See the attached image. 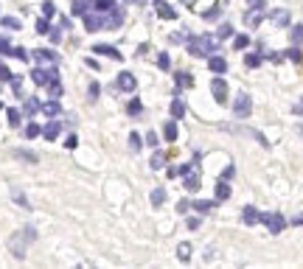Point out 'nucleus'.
<instances>
[{
  "mask_svg": "<svg viewBox=\"0 0 303 269\" xmlns=\"http://www.w3.org/2000/svg\"><path fill=\"white\" fill-rule=\"evenodd\" d=\"M36 239V230L34 227H23L17 230V233H12V239H9V252H12L14 258H20L23 261L25 252H28V244Z\"/></svg>",
  "mask_w": 303,
  "mask_h": 269,
  "instance_id": "1",
  "label": "nucleus"
},
{
  "mask_svg": "<svg viewBox=\"0 0 303 269\" xmlns=\"http://www.w3.org/2000/svg\"><path fill=\"white\" fill-rule=\"evenodd\" d=\"M216 51H219L216 36L200 34V36H191V40H188V54L191 56H213Z\"/></svg>",
  "mask_w": 303,
  "mask_h": 269,
  "instance_id": "2",
  "label": "nucleus"
},
{
  "mask_svg": "<svg viewBox=\"0 0 303 269\" xmlns=\"http://www.w3.org/2000/svg\"><path fill=\"white\" fill-rule=\"evenodd\" d=\"M250 112H253V98L247 93H239L236 101H233V115L236 118H250Z\"/></svg>",
  "mask_w": 303,
  "mask_h": 269,
  "instance_id": "3",
  "label": "nucleus"
},
{
  "mask_svg": "<svg viewBox=\"0 0 303 269\" xmlns=\"http://www.w3.org/2000/svg\"><path fill=\"white\" fill-rule=\"evenodd\" d=\"M258 221H264L273 236H278L281 230H284V216L281 213H258Z\"/></svg>",
  "mask_w": 303,
  "mask_h": 269,
  "instance_id": "4",
  "label": "nucleus"
},
{
  "mask_svg": "<svg viewBox=\"0 0 303 269\" xmlns=\"http://www.w3.org/2000/svg\"><path fill=\"white\" fill-rule=\"evenodd\" d=\"M116 87L121 90V93H135V90H138V79H135L129 70H121L118 79H116Z\"/></svg>",
  "mask_w": 303,
  "mask_h": 269,
  "instance_id": "5",
  "label": "nucleus"
},
{
  "mask_svg": "<svg viewBox=\"0 0 303 269\" xmlns=\"http://www.w3.org/2000/svg\"><path fill=\"white\" fill-rule=\"evenodd\" d=\"M104 17V28L107 31H116V28H121L124 25V12L121 9H109L107 14H101Z\"/></svg>",
  "mask_w": 303,
  "mask_h": 269,
  "instance_id": "6",
  "label": "nucleus"
},
{
  "mask_svg": "<svg viewBox=\"0 0 303 269\" xmlns=\"http://www.w3.org/2000/svg\"><path fill=\"white\" fill-rule=\"evenodd\" d=\"M211 93H213V98H216V104H224L228 101V82H224L222 76H216L211 82Z\"/></svg>",
  "mask_w": 303,
  "mask_h": 269,
  "instance_id": "7",
  "label": "nucleus"
},
{
  "mask_svg": "<svg viewBox=\"0 0 303 269\" xmlns=\"http://www.w3.org/2000/svg\"><path fill=\"white\" fill-rule=\"evenodd\" d=\"M31 56H34L36 62H48V65H56V62H59V54L51 51V48H36Z\"/></svg>",
  "mask_w": 303,
  "mask_h": 269,
  "instance_id": "8",
  "label": "nucleus"
},
{
  "mask_svg": "<svg viewBox=\"0 0 303 269\" xmlns=\"http://www.w3.org/2000/svg\"><path fill=\"white\" fill-rule=\"evenodd\" d=\"M85 28L90 31V34L101 31V28H104V17H101V14H90V12H87V14H85Z\"/></svg>",
  "mask_w": 303,
  "mask_h": 269,
  "instance_id": "9",
  "label": "nucleus"
},
{
  "mask_svg": "<svg viewBox=\"0 0 303 269\" xmlns=\"http://www.w3.org/2000/svg\"><path fill=\"white\" fill-rule=\"evenodd\" d=\"M93 54H98V56H109V59H118V62H121V51L112 48V45H101V42H98V45H93Z\"/></svg>",
  "mask_w": 303,
  "mask_h": 269,
  "instance_id": "10",
  "label": "nucleus"
},
{
  "mask_svg": "<svg viewBox=\"0 0 303 269\" xmlns=\"http://www.w3.org/2000/svg\"><path fill=\"white\" fill-rule=\"evenodd\" d=\"M208 67H211V73H213V76H222V73L228 70V62H224L222 56H216V54H213V56H208Z\"/></svg>",
  "mask_w": 303,
  "mask_h": 269,
  "instance_id": "11",
  "label": "nucleus"
},
{
  "mask_svg": "<svg viewBox=\"0 0 303 269\" xmlns=\"http://www.w3.org/2000/svg\"><path fill=\"white\" fill-rule=\"evenodd\" d=\"M270 20H273L278 28H286L292 17H289V12H286V9H275V12H270Z\"/></svg>",
  "mask_w": 303,
  "mask_h": 269,
  "instance_id": "12",
  "label": "nucleus"
},
{
  "mask_svg": "<svg viewBox=\"0 0 303 269\" xmlns=\"http://www.w3.org/2000/svg\"><path fill=\"white\" fill-rule=\"evenodd\" d=\"M90 6H93V0H70V9L76 17H85V14L90 12Z\"/></svg>",
  "mask_w": 303,
  "mask_h": 269,
  "instance_id": "13",
  "label": "nucleus"
},
{
  "mask_svg": "<svg viewBox=\"0 0 303 269\" xmlns=\"http://www.w3.org/2000/svg\"><path fill=\"white\" fill-rule=\"evenodd\" d=\"M200 185H202L200 171H188V174H185V188H188L191 194H197V191H200Z\"/></svg>",
  "mask_w": 303,
  "mask_h": 269,
  "instance_id": "14",
  "label": "nucleus"
},
{
  "mask_svg": "<svg viewBox=\"0 0 303 269\" xmlns=\"http://www.w3.org/2000/svg\"><path fill=\"white\" fill-rule=\"evenodd\" d=\"M213 199H216V202H224V199H231V185H228L224 179H219V182H216V191H213Z\"/></svg>",
  "mask_w": 303,
  "mask_h": 269,
  "instance_id": "15",
  "label": "nucleus"
},
{
  "mask_svg": "<svg viewBox=\"0 0 303 269\" xmlns=\"http://www.w3.org/2000/svg\"><path fill=\"white\" fill-rule=\"evenodd\" d=\"M59 132H62V124L51 121V124L43 129V138H45V140H56V138H59Z\"/></svg>",
  "mask_w": 303,
  "mask_h": 269,
  "instance_id": "16",
  "label": "nucleus"
},
{
  "mask_svg": "<svg viewBox=\"0 0 303 269\" xmlns=\"http://www.w3.org/2000/svg\"><path fill=\"white\" fill-rule=\"evenodd\" d=\"M31 79H34V84H40V87H45V84L51 82L48 70H43V67H34V70H31Z\"/></svg>",
  "mask_w": 303,
  "mask_h": 269,
  "instance_id": "17",
  "label": "nucleus"
},
{
  "mask_svg": "<svg viewBox=\"0 0 303 269\" xmlns=\"http://www.w3.org/2000/svg\"><path fill=\"white\" fill-rule=\"evenodd\" d=\"M40 109H43L40 98H34V96H31V98H25V104H23V112H25V115H36Z\"/></svg>",
  "mask_w": 303,
  "mask_h": 269,
  "instance_id": "18",
  "label": "nucleus"
},
{
  "mask_svg": "<svg viewBox=\"0 0 303 269\" xmlns=\"http://www.w3.org/2000/svg\"><path fill=\"white\" fill-rule=\"evenodd\" d=\"M177 135H180L177 124H174V121H166V126H163V138L169 140V143H174V140H177Z\"/></svg>",
  "mask_w": 303,
  "mask_h": 269,
  "instance_id": "19",
  "label": "nucleus"
},
{
  "mask_svg": "<svg viewBox=\"0 0 303 269\" xmlns=\"http://www.w3.org/2000/svg\"><path fill=\"white\" fill-rule=\"evenodd\" d=\"M224 6H228V0H219L216 6H211L208 12H202V20H216L219 14H222V9H224Z\"/></svg>",
  "mask_w": 303,
  "mask_h": 269,
  "instance_id": "20",
  "label": "nucleus"
},
{
  "mask_svg": "<svg viewBox=\"0 0 303 269\" xmlns=\"http://www.w3.org/2000/svg\"><path fill=\"white\" fill-rule=\"evenodd\" d=\"M40 112H45L48 118H56V115L62 112V107H59V101H56V98H51L48 104H43V109H40Z\"/></svg>",
  "mask_w": 303,
  "mask_h": 269,
  "instance_id": "21",
  "label": "nucleus"
},
{
  "mask_svg": "<svg viewBox=\"0 0 303 269\" xmlns=\"http://www.w3.org/2000/svg\"><path fill=\"white\" fill-rule=\"evenodd\" d=\"M242 219H244V224H258V210H255L253 205H247V208L242 210Z\"/></svg>",
  "mask_w": 303,
  "mask_h": 269,
  "instance_id": "22",
  "label": "nucleus"
},
{
  "mask_svg": "<svg viewBox=\"0 0 303 269\" xmlns=\"http://www.w3.org/2000/svg\"><path fill=\"white\" fill-rule=\"evenodd\" d=\"M182 115H185V101L180 96H174V101H171V118H182Z\"/></svg>",
  "mask_w": 303,
  "mask_h": 269,
  "instance_id": "23",
  "label": "nucleus"
},
{
  "mask_svg": "<svg viewBox=\"0 0 303 269\" xmlns=\"http://www.w3.org/2000/svg\"><path fill=\"white\" fill-rule=\"evenodd\" d=\"M93 9L98 14H107L109 9H116V0H93Z\"/></svg>",
  "mask_w": 303,
  "mask_h": 269,
  "instance_id": "24",
  "label": "nucleus"
},
{
  "mask_svg": "<svg viewBox=\"0 0 303 269\" xmlns=\"http://www.w3.org/2000/svg\"><path fill=\"white\" fill-rule=\"evenodd\" d=\"M45 87H48L51 98H62V93H65V90H62V82H59V79H51V82L45 84Z\"/></svg>",
  "mask_w": 303,
  "mask_h": 269,
  "instance_id": "25",
  "label": "nucleus"
},
{
  "mask_svg": "<svg viewBox=\"0 0 303 269\" xmlns=\"http://www.w3.org/2000/svg\"><path fill=\"white\" fill-rule=\"evenodd\" d=\"M140 112H143V104H140V98H132V101L127 104V115H129V118H138Z\"/></svg>",
  "mask_w": 303,
  "mask_h": 269,
  "instance_id": "26",
  "label": "nucleus"
},
{
  "mask_svg": "<svg viewBox=\"0 0 303 269\" xmlns=\"http://www.w3.org/2000/svg\"><path fill=\"white\" fill-rule=\"evenodd\" d=\"M158 14H160L163 20H177V12L169 6V3H158Z\"/></svg>",
  "mask_w": 303,
  "mask_h": 269,
  "instance_id": "27",
  "label": "nucleus"
},
{
  "mask_svg": "<svg viewBox=\"0 0 303 269\" xmlns=\"http://www.w3.org/2000/svg\"><path fill=\"white\" fill-rule=\"evenodd\" d=\"M163 202H166V191L163 188H155L152 191V208H163Z\"/></svg>",
  "mask_w": 303,
  "mask_h": 269,
  "instance_id": "28",
  "label": "nucleus"
},
{
  "mask_svg": "<svg viewBox=\"0 0 303 269\" xmlns=\"http://www.w3.org/2000/svg\"><path fill=\"white\" fill-rule=\"evenodd\" d=\"M177 87H194V76L191 73H177Z\"/></svg>",
  "mask_w": 303,
  "mask_h": 269,
  "instance_id": "29",
  "label": "nucleus"
},
{
  "mask_svg": "<svg viewBox=\"0 0 303 269\" xmlns=\"http://www.w3.org/2000/svg\"><path fill=\"white\" fill-rule=\"evenodd\" d=\"M129 149H132L135 155H138V151L143 149V140H140V135H138V132H129Z\"/></svg>",
  "mask_w": 303,
  "mask_h": 269,
  "instance_id": "30",
  "label": "nucleus"
},
{
  "mask_svg": "<svg viewBox=\"0 0 303 269\" xmlns=\"http://www.w3.org/2000/svg\"><path fill=\"white\" fill-rule=\"evenodd\" d=\"M149 166L155 168V171H158V168H163L166 166V155H163V151H155V155H152V160H149Z\"/></svg>",
  "mask_w": 303,
  "mask_h": 269,
  "instance_id": "31",
  "label": "nucleus"
},
{
  "mask_svg": "<svg viewBox=\"0 0 303 269\" xmlns=\"http://www.w3.org/2000/svg\"><path fill=\"white\" fill-rule=\"evenodd\" d=\"M177 258H180V261H191V244H188V241H182V244L177 247Z\"/></svg>",
  "mask_w": 303,
  "mask_h": 269,
  "instance_id": "32",
  "label": "nucleus"
},
{
  "mask_svg": "<svg viewBox=\"0 0 303 269\" xmlns=\"http://www.w3.org/2000/svg\"><path fill=\"white\" fill-rule=\"evenodd\" d=\"M247 45H250V36L247 34H236V36H233V48H236V51H244Z\"/></svg>",
  "mask_w": 303,
  "mask_h": 269,
  "instance_id": "33",
  "label": "nucleus"
},
{
  "mask_svg": "<svg viewBox=\"0 0 303 269\" xmlns=\"http://www.w3.org/2000/svg\"><path fill=\"white\" fill-rule=\"evenodd\" d=\"M14 157H17V160H25V163H36V155L34 151H25V149H14Z\"/></svg>",
  "mask_w": 303,
  "mask_h": 269,
  "instance_id": "34",
  "label": "nucleus"
},
{
  "mask_svg": "<svg viewBox=\"0 0 303 269\" xmlns=\"http://www.w3.org/2000/svg\"><path fill=\"white\" fill-rule=\"evenodd\" d=\"M12 93H14L17 98L25 96V93H23V79H20V76H12Z\"/></svg>",
  "mask_w": 303,
  "mask_h": 269,
  "instance_id": "35",
  "label": "nucleus"
},
{
  "mask_svg": "<svg viewBox=\"0 0 303 269\" xmlns=\"http://www.w3.org/2000/svg\"><path fill=\"white\" fill-rule=\"evenodd\" d=\"M244 65H247L250 70H255V67L261 65V54H247L244 56Z\"/></svg>",
  "mask_w": 303,
  "mask_h": 269,
  "instance_id": "36",
  "label": "nucleus"
},
{
  "mask_svg": "<svg viewBox=\"0 0 303 269\" xmlns=\"http://www.w3.org/2000/svg\"><path fill=\"white\" fill-rule=\"evenodd\" d=\"M6 118H9V124L12 126H20V121H23V115H20V109H6Z\"/></svg>",
  "mask_w": 303,
  "mask_h": 269,
  "instance_id": "37",
  "label": "nucleus"
},
{
  "mask_svg": "<svg viewBox=\"0 0 303 269\" xmlns=\"http://www.w3.org/2000/svg\"><path fill=\"white\" fill-rule=\"evenodd\" d=\"M12 197H14V202H17V205H20V208L31 210V202H28V199H25V194H23V191H14V194H12Z\"/></svg>",
  "mask_w": 303,
  "mask_h": 269,
  "instance_id": "38",
  "label": "nucleus"
},
{
  "mask_svg": "<svg viewBox=\"0 0 303 269\" xmlns=\"http://www.w3.org/2000/svg\"><path fill=\"white\" fill-rule=\"evenodd\" d=\"M292 45H303V23L292 28Z\"/></svg>",
  "mask_w": 303,
  "mask_h": 269,
  "instance_id": "39",
  "label": "nucleus"
},
{
  "mask_svg": "<svg viewBox=\"0 0 303 269\" xmlns=\"http://www.w3.org/2000/svg\"><path fill=\"white\" fill-rule=\"evenodd\" d=\"M261 20H264V17H261V9H258V12H250L247 25H250V28H258V25H261Z\"/></svg>",
  "mask_w": 303,
  "mask_h": 269,
  "instance_id": "40",
  "label": "nucleus"
},
{
  "mask_svg": "<svg viewBox=\"0 0 303 269\" xmlns=\"http://www.w3.org/2000/svg\"><path fill=\"white\" fill-rule=\"evenodd\" d=\"M158 67H160V70H171V59H169V54H166V51L158 56Z\"/></svg>",
  "mask_w": 303,
  "mask_h": 269,
  "instance_id": "41",
  "label": "nucleus"
},
{
  "mask_svg": "<svg viewBox=\"0 0 303 269\" xmlns=\"http://www.w3.org/2000/svg\"><path fill=\"white\" fill-rule=\"evenodd\" d=\"M23 135L31 140V138H36V135H43V129H40L36 124H28V126H25V132H23Z\"/></svg>",
  "mask_w": 303,
  "mask_h": 269,
  "instance_id": "42",
  "label": "nucleus"
},
{
  "mask_svg": "<svg viewBox=\"0 0 303 269\" xmlns=\"http://www.w3.org/2000/svg\"><path fill=\"white\" fill-rule=\"evenodd\" d=\"M284 56H289V59L295 62V65H300V62H303V54H300V51H297V45H295V48H289V51H286Z\"/></svg>",
  "mask_w": 303,
  "mask_h": 269,
  "instance_id": "43",
  "label": "nucleus"
},
{
  "mask_svg": "<svg viewBox=\"0 0 303 269\" xmlns=\"http://www.w3.org/2000/svg\"><path fill=\"white\" fill-rule=\"evenodd\" d=\"M200 224H202L200 216H188V219H185V227L188 230H200Z\"/></svg>",
  "mask_w": 303,
  "mask_h": 269,
  "instance_id": "44",
  "label": "nucleus"
},
{
  "mask_svg": "<svg viewBox=\"0 0 303 269\" xmlns=\"http://www.w3.org/2000/svg\"><path fill=\"white\" fill-rule=\"evenodd\" d=\"M48 31H51V23H48V17L36 20V34H48Z\"/></svg>",
  "mask_w": 303,
  "mask_h": 269,
  "instance_id": "45",
  "label": "nucleus"
},
{
  "mask_svg": "<svg viewBox=\"0 0 303 269\" xmlns=\"http://www.w3.org/2000/svg\"><path fill=\"white\" fill-rule=\"evenodd\" d=\"M0 54H3V56H14V48H12V42H9V40H0Z\"/></svg>",
  "mask_w": 303,
  "mask_h": 269,
  "instance_id": "46",
  "label": "nucleus"
},
{
  "mask_svg": "<svg viewBox=\"0 0 303 269\" xmlns=\"http://www.w3.org/2000/svg\"><path fill=\"white\" fill-rule=\"evenodd\" d=\"M264 6H267V0H247L250 12H258V9H264Z\"/></svg>",
  "mask_w": 303,
  "mask_h": 269,
  "instance_id": "47",
  "label": "nucleus"
},
{
  "mask_svg": "<svg viewBox=\"0 0 303 269\" xmlns=\"http://www.w3.org/2000/svg\"><path fill=\"white\" fill-rule=\"evenodd\" d=\"M43 14H45V17H54V14H56V6L51 3V0H45V3H43Z\"/></svg>",
  "mask_w": 303,
  "mask_h": 269,
  "instance_id": "48",
  "label": "nucleus"
},
{
  "mask_svg": "<svg viewBox=\"0 0 303 269\" xmlns=\"http://www.w3.org/2000/svg\"><path fill=\"white\" fill-rule=\"evenodd\" d=\"M233 174H236V166H228V168L222 171V177H219V179H224V182H231V179H233Z\"/></svg>",
  "mask_w": 303,
  "mask_h": 269,
  "instance_id": "49",
  "label": "nucleus"
},
{
  "mask_svg": "<svg viewBox=\"0 0 303 269\" xmlns=\"http://www.w3.org/2000/svg\"><path fill=\"white\" fill-rule=\"evenodd\" d=\"M3 25H6V28H14V31H17V28H20V20H17V17H3Z\"/></svg>",
  "mask_w": 303,
  "mask_h": 269,
  "instance_id": "50",
  "label": "nucleus"
},
{
  "mask_svg": "<svg viewBox=\"0 0 303 269\" xmlns=\"http://www.w3.org/2000/svg\"><path fill=\"white\" fill-rule=\"evenodd\" d=\"M0 82H12V70L6 65H0Z\"/></svg>",
  "mask_w": 303,
  "mask_h": 269,
  "instance_id": "51",
  "label": "nucleus"
},
{
  "mask_svg": "<svg viewBox=\"0 0 303 269\" xmlns=\"http://www.w3.org/2000/svg\"><path fill=\"white\" fill-rule=\"evenodd\" d=\"M65 146H67V149H76V146H79V138H76V135H67V138H65Z\"/></svg>",
  "mask_w": 303,
  "mask_h": 269,
  "instance_id": "52",
  "label": "nucleus"
},
{
  "mask_svg": "<svg viewBox=\"0 0 303 269\" xmlns=\"http://www.w3.org/2000/svg\"><path fill=\"white\" fill-rule=\"evenodd\" d=\"M211 205H213V202H208V199H197V202H194V208H197V210H208Z\"/></svg>",
  "mask_w": 303,
  "mask_h": 269,
  "instance_id": "53",
  "label": "nucleus"
},
{
  "mask_svg": "<svg viewBox=\"0 0 303 269\" xmlns=\"http://www.w3.org/2000/svg\"><path fill=\"white\" fill-rule=\"evenodd\" d=\"M231 31H233V28H231V25H228V23H224V25H222V28H219L216 40H222V36H231Z\"/></svg>",
  "mask_w": 303,
  "mask_h": 269,
  "instance_id": "54",
  "label": "nucleus"
},
{
  "mask_svg": "<svg viewBox=\"0 0 303 269\" xmlns=\"http://www.w3.org/2000/svg\"><path fill=\"white\" fill-rule=\"evenodd\" d=\"M98 87H101V84H90V90H87V96H90V98H98V93H101Z\"/></svg>",
  "mask_w": 303,
  "mask_h": 269,
  "instance_id": "55",
  "label": "nucleus"
},
{
  "mask_svg": "<svg viewBox=\"0 0 303 269\" xmlns=\"http://www.w3.org/2000/svg\"><path fill=\"white\" fill-rule=\"evenodd\" d=\"M146 146L155 149V146H158V135H152V132H149V135H146Z\"/></svg>",
  "mask_w": 303,
  "mask_h": 269,
  "instance_id": "56",
  "label": "nucleus"
},
{
  "mask_svg": "<svg viewBox=\"0 0 303 269\" xmlns=\"http://www.w3.org/2000/svg\"><path fill=\"white\" fill-rule=\"evenodd\" d=\"M48 36H51V42H59L62 31H59V28H51V31H48Z\"/></svg>",
  "mask_w": 303,
  "mask_h": 269,
  "instance_id": "57",
  "label": "nucleus"
},
{
  "mask_svg": "<svg viewBox=\"0 0 303 269\" xmlns=\"http://www.w3.org/2000/svg\"><path fill=\"white\" fill-rule=\"evenodd\" d=\"M292 112H295V115H303V98L295 104V107H292Z\"/></svg>",
  "mask_w": 303,
  "mask_h": 269,
  "instance_id": "58",
  "label": "nucleus"
},
{
  "mask_svg": "<svg viewBox=\"0 0 303 269\" xmlns=\"http://www.w3.org/2000/svg\"><path fill=\"white\" fill-rule=\"evenodd\" d=\"M14 56H17V59H28V54H25L23 48H14Z\"/></svg>",
  "mask_w": 303,
  "mask_h": 269,
  "instance_id": "59",
  "label": "nucleus"
},
{
  "mask_svg": "<svg viewBox=\"0 0 303 269\" xmlns=\"http://www.w3.org/2000/svg\"><path fill=\"white\" fill-rule=\"evenodd\" d=\"M85 65H90V67H93V70H98V67H101V65H98V62H96V59H85Z\"/></svg>",
  "mask_w": 303,
  "mask_h": 269,
  "instance_id": "60",
  "label": "nucleus"
},
{
  "mask_svg": "<svg viewBox=\"0 0 303 269\" xmlns=\"http://www.w3.org/2000/svg\"><path fill=\"white\" fill-rule=\"evenodd\" d=\"M124 3H129V6H143L146 0H124Z\"/></svg>",
  "mask_w": 303,
  "mask_h": 269,
  "instance_id": "61",
  "label": "nucleus"
},
{
  "mask_svg": "<svg viewBox=\"0 0 303 269\" xmlns=\"http://www.w3.org/2000/svg\"><path fill=\"white\" fill-rule=\"evenodd\" d=\"M292 224H303V213H300V216H295V221H292Z\"/></svg>",
  "mask_w": 303,
  "mask_h": 269,
  "instance_id": "62",
  "label": "nucleus"
},
{
  "mask_svg": "<svg viewBox=\"0 0 303 269\" xmlns=\"http://www.w3.org/2000/svg\"><path fill=\"white\" fill-rule=\"evenodd\" d=\"M152 3H155V6H158V3H163V0H152Z\"/></svg>",
  "mask_w": 303,
  "mask_h": 269,
  "instance_id": "63",
  "label": "nucleus"
},
{
  "mask_svg": "<svg viewBox=\"0 0 303 269\" xmlns=\"http://www.w3.org/2000/svg\"><path fill=\"white\" fill-rule=\"evenodd\" d=\"M0 109H3V104H0Z\"/></svg>",
  "mask_w": 303,
  "mask_h": 269,
  "instance_id": "64",
  "label": "nucleus"
}]
</instances>
